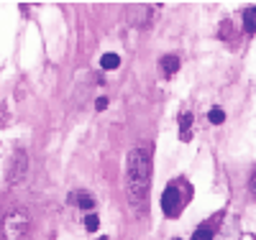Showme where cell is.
Here are the masks:
<instances>
[{
    "mask_svg": "<svg viewBox=\"0 0 256 240\" xmlns=\"http://www.w3.org/2000/svg\"><path fill=\"white\" fill-rule=\"evenodd\" d=\"M244 31L246 33H256V5L244 10Z\"/></svg>",
    "mask_w": 256,
    "mask_h": 240,
    "instance_id": "cell-8",
    "label": "cell"
},
{
    "mask_svg": "<svg viewBox=\"0 0 256 240\" xmlns=\"http://www.w3.org/2000/svg\"><path fill=\"white\" fill-rule=\"evenodd\" d=\"M159 69H162V74H164V77L177 74V69H180V56H177V54H166V56H162Z\"/></svg>",
    "mask_w": 256,
    "mask_h": 240,
    "instance_id": "cell-5",
    "label": "cell"
},
{
    "mask_svg": "<svg viewBox=\"0 0 256 240\" xmlns=\"http://www.w3.org/2000/svg\"><path fill=\"white\" fill-rule=\"evenodd\" d=\"M100 67H102V69H118V67H120V56H118V54H102Z\"/></svg>",
    "mask_w": 256,
    "mask_h": 240,
    "instance_id": "cell-10",
    "label": "cell"
},
{
    "mask_svg": "<svg viewBox=\"0 0 256 240\" xmlns=\"http://www.w3.org/2000/svg\"><path fill=\"white\" fill-rule=\"evenodd\" d=\"M108 107V97H98L95 100V110H105Z\"/></svg>",
    "mask_w": 256,
    "mask_h": 240,
    "instance_id": "cell-13",
    "label": "cell"
},
{
    "mask_svg": "<svg viewBox=\"0 0 256 240\" xmlns=\"http://www.w3.org/2000/svg\"><path fill=\"white\" fill-rule=\"evenodd\" d=\"M72 202H74L80 210H84V212L95 207V200L90 197V194H84V192H74V194H72Z\"/></svg>",
    "mask_w": 256,
    "mask_h": 240,
    "instance_id": "cell-7",
    "label": "cell"
},
{
    "mask_svg": "<svg viewBox=\"0 0 256 240\" xmlns=\"http://www.w3.org/2000/svg\"><path fill=\"white\" fill-rule=\"evenodd\" d=\"M180 138L184 143L192 138V113H182L180 115Z\"/></svg>",
    "mask_w": 256,
    "mask_h": 240,
    "instance_id": "cell-6",
    "label": "cell"
},
{
    "mask_svg": "<svg viewBox=\"0 0 256 240\" xmlns=\"http://www.w3.org/2000/svg\"><path fill=\"white\" fill-rule=\"evenodd\" d=\"M26 171H28V154L24 148H18L16 154H13V161H10V171H8V177H10V184H18L20 179L26 177Z\"/></svg>",
    "mask_w": 256,
    "mask_h": 240,
    "instance_id": "cell-4",
    "label": "cell"
},
{
    "mask_svg": "<svg viewBox=\"0 0 256 240\" xmlns=\"http://www.w3.org/2000/svg\"><path fill=\"white\" fill-rule=\"evenodd\" d=\"M182 202H184V197H182L180 187L177 184H169L164 189V194H162V210H164V215L166 217H177L180 210H182Z\"/></svg>",
    "mask_w": 256,
    "mask_h": 240,
    "instance_id": "cell-3",
    "label": "cell"
},
{
    "mask_svg": "<svg viewBox=\"0 0 256 240\" xmlns=\"http://www.w3.org/2000/svg\"><path fill=\"white\" fill-rule=\"evenodd\" d=\"M100 228V217L95 215V212H90L88 217H84V230H88V233H95Z\"/></svg>",
    "mask_w": 256,
    "mask_h": 240,
    "instance_id": "cell-12",
    "label": "cell"
},
{
    "mask_svg": "<svg viewBox=\"0 0 256 240\" xmlns=\"http://www.w3.org/2000/svg\"><path fill=\"white\" fill-rule=\"evenodd\" d=\"M208 120H210L212 125H220V123L226 120V113H223V107H212V110L208 113Z\"/></svg>",
    "mask_w": 256,
    "mask_h": 240,
    "instance_id": "cell-11",
    "label": "cell"
},
{
    "mask_svg": "<svg viewBox=\"0 0 256 240\" xmlns=\"http://www.w3.org/2000/svg\"><path fill=\"white\" fill-rule=\"evenodd\" d=\"M6 238L8 240H28V215L26 212H10L6 217Z\"/></svg>",
    "mask_w": 256,
    "mask_h": 240,
    "instance_id": "cell-2",
    "label": "cell"
},
{
    "mask_svg": "<svg viewBox=\"0 0 256 240\" xmlns=\"http://www.w3.org/2000/svg\"><path fill=\"white\" fill-rule=\"evenodd\" d=\"M174 240H180V238H174Z\"/></svg>",
    "mask_w": 256,
    "mask_h": 240,
    "instance_id": "cell-15",
    "label": "cell"
},
{
    "mask_svg": "<svg viewBox=\"0 0 256 240\" xmlns=\"http://www.w3.org/2000/svg\"><path fill=\"white\" fill-rule=\"evenodd\" d=\"M152 187V156L146 148H134L126 159V189L134 202H144Z\"/></svg>",
    "mask_w": 256,
    "mask_h": 240,
    "instance_id": "cell-1",
    "label": "cell"
},
{
    "mask_svg": "<svg viewBox=\"0 0 256 240\" xmlns=\"http://www.w3.org/2000/svg\"><path fill=\"white\" fill-rule=\"evenodd\" d=\"M248 187H251V194H256V174H254V179H251V184H248Z\"/></svg>",
    "mask_w": 256,
    "mask_h": 240,
    "instance_id": "cell-14",
    "label": "cell"
},
{
    "mask_svg": "<svg viewBox=\"0 0 256 240\" xmlns=\"http://www.w3.org/2000/svg\"><path fill=\"white\" fill-rule=\"evenodd\" d=\"M212 225L210 223H202V225H198L195 228V233H192V240H212Z\"/></svg>",
    "mask_w": 256,
    "mask_h": 240,
    "instance_id": "cell-9",
    "label": "cell"
}]
</instances>
